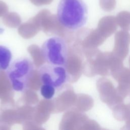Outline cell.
<instances>
[{"label": "cell", "instance_id": "cell-1", "mask_svg": "<svg viewBox=\"0 0 130 130\" xmlns=\"http://www.w3.org/2000/svg\"><path fill=\"white\" fill-rule=\"evenodd\" d=\"M57 19L64 28L75 30L83 26L87 19V9L82 0H60Z\"/></svg>", "mask_w": 130, "mask_h": 130}, {"label": "cell", "instance_id": "cell-2", "mask_svg": "<svg viewBox=\"0 0 130 130\" xmlns=\"http://www.w3.org/2000/svg\"><path fill=\"white\" fill-rule=\"evenodd\" d=\"M34 70V64L27 58H20L13 61L6 72L13 89L20 92L26 90L33 75Z\"/></svg>", "mask_w": 130, "mask_h": 130}, {"label": "cell", "instance_id": "cell-3", "mask_svg": "<svg viewBox=\"0 0 130 130\" xmlns=\"http://www.w3.org/2000/svg\"><path fill=\"white\" fill-rule=\"evenodd\" d=\"M41 53L48 63L64 67L67 64L68 45L60 37H53L46 40L42 46Z\"/></svg>", "mask_w": 130, "mask_h": 130}, {"label": "cell", "instance_id": "cell-4", "mask_svg": "<svg viewBox=\"0 0 130 130\" xmlns=\"http://www.w3.org/2000/svg\"><path fill=\"white\" fill-rule=\"evenodd\" d=\"M41 82L44 85H49L55 89H60L69 79V74L66 67L45 64L38 70Z\"/></svg>", "mask_w": 130, "mask_h": 130}, {"label": "cell", "instance_id": "cell-5", "mask_svg": "<svg viewBox=\"0 0 130 130\" xmlns=\"http://www.w3.org/2000/svg\"><path fill=\"white\" fill-rule=\"evenodd\" d=\"M117 22L116 18L112 16H105L101 18L99 22V30L103 35H111L116 30Z\"/></svg>", "mask_w": 130, "mask_h": 130}, {"label": "cell", "instance_id": "cell-6", "mask_svg": "<svg viewBox=\"0 0 130 130\" xmlns=\"http://www.w3.org/2000/svg\"><path fill=\"white\" fill-rule=\"evenodd\" d=\"M12 58V55L10 49L6 46L0 45V71L8 68Z\"/></svg>", "mask_w": 130, "mask_h": 130}, {"label": "cell", "instance_id": "cell-7", "mask_svg": "<svg viewBox=\"0 0 130 130\" xmlns=\"http://www.w3.org/2000/svg\"><path fill=\"white\" fill-rule=\"evenodd\" d=\"M117 24L125 30L130 29V12L121 11L119 12L116 17Z\"/></svg>", "mask_w": 130, "mask_h": 130}, {"label": "cell", "instance_id": "cell-8", "mask_svg": "<svg viewBox=\"0 0 130 130\" xmlns=\"http://www.w3.org/2000/svg\"><path fill=\"white\" fill-rule=\"evenodd\" d=\"M55 92V88L49 85L43 84L41 87V95L47 100L52 99Z\"/></svg>", "mask_w": 130, "mask_h": 130}, {"label": "cell", "instance_id": "cell-9", "mask_svg": "<svg viewBox=\"0 0 130 130\" xmlns=\"http://www.w3.org/2000/svg\"><path fill=\"white\" fill-rule=\"evenodd\" d=\"M101 8L107 12L114 10L116 6V0H99Z\"/></svg>", "mask_w": 130, "mask_h": 130}, {"label": "cell", "instance_id": "cell-10", "mask_svg": "<svg viewBox=\"0 0 130 130\" xmlns=\"http://www.w3.org/2000/svg\"><path fill=\"white\" fill-rule=\"evenodd\" d=\"M30 2L34 5L40 6L45 5H48L51 3L53 0H29Z\"/></svg>", "mask_w": 130, "mask_h": 130}, {"label": "cell", "instance_id": "cell-11", "mask_svg": "<svg viewBox=\"0 0 130 130\" xmlns=\"http://www.w3.org/2000/svg\"><path fill=\"white\" fill-rule=\"evenodd\" d=\"M117 41H118V40H117ZM118 44H122V43H121V42H119V41H118ZM118 47H119V46H120V45H118ZM122 46L123 47L124 46V47H125V46H124L123 45H122ZM125 47H127H127H126V46Z\"/></svg>", "mask_w": 130, "mask_h": 130}]
</instances>
